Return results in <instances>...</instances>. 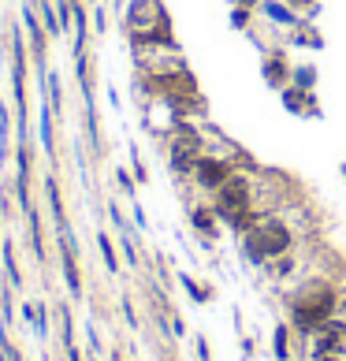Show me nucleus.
<instances>
[{
	"label": "nucleus",
	"instance_id": "obj_6",
	"mask_svg": "<svg viewBox=\"0 0 346 361\" xmlns=\"http://www.w3.org/2000/svg\"><path fill=\"white\" fill-rule=\"evenodd\" d=\"M197 161H202V156H197L194 138H183V142L175 145V164L179 168H197Z\"/></svg>",
	"mask_w": 346,
	"mask_h": 361
},
{
	"label": "nucleus",
	"instance_id": "obj_2",
	"mask_svg": "<svg viewBox=\"0 0 346 361\" xmlns=\"http://www.w3.org/2000/svg\"><path fill=\"white\" fill-rule=\"evenodd\" d=\"M327 313H332V294H327V291L313 294V298H302L294 305V320H298V328H305V331L327 324Z\"/></svg>",
	"mask_w": 346,
	"mask_h": 361
},
{
	"label": "nucleus",
	"instance_id": "obj_5",
	"mask_svg": "<svg viewBox=\"0 0 346 361\" xmlns=\"http://www.w3.org/2000/svg\"><path fill=\"white\" fill-rule=\"evenodd\" d=\"M197 183H202V187H224L227 183V168L224 164H216V161H208V156H202V161H197Z\"/></svg>",
	"mask_w": 346,
	"mask_h": 361
},
{
	"label": "nucleus",
	"instance_id": "obj_8",
	"mask_svg": "<svg viewBox=\"0 0 346 361\" xmlns=\"http://www.w3.org/2000/svg\"><path fill=\"white\" fill-rule=\"evenodd\" d=\"M101 254L108 261V272H116V254H112V243H108V235H101Z\"/></svg>",
	"mask_w": 346,
	"mask_h": 361
},
{
	"label": "nucleus",
	"instance_id": "obj_4",
	"mask_svg": "<svg viewBox=\"0 0 346 361\" xmlns=\"http://www.w3.org/2000/svg\"><path fill=\"white\" fill-rule=\"evenodd\" d=\"M343 350H346V328H343V324H321V336H316V358L343 354Z\"/></svg>",
	"mask_w": 346,
	"mask_h": 361
},
{
	"label": "nucleus",
	"instance_id": "obj_3",
	"mask_svg": "<svg viewBox=\"0 0 346 361\" xmlns=\"http://www.w3.org/2000/svg\"><path fill=\"white\" fill-rule=\"evenodd\" d=\"M246 205H250V187H246V179H227L220 187V216L242 220Z\"/></svg>",
	"mask_w": 346,
	"mask_h": 361
},
{
	"label": "nucleus",
	"instance_id": "obj_7",
	"mask_svg": "<svg viewBox=\"0 0 346 361\" xmlns=\"http://www.w3.org/2000/svg\"><path fill=\"white\" fill-rule=\"evenodd\" d=\"M194 227H202L205 235H213V231H216V227H213V220H208V212H205V209H194Z\"/></svg>",
	"mask_w": 346,
	"mask_h": 361
},
{
	"label": "nucleus",
	"instance_id": "obj_10",
	"mask_svg": "<svg viewBox=\"0 0 346 361\" xmlns=\"http://www.w3.org/2000/svg\"><path fill=\"white\" fill-rule=\"evenodd\" d=\"M324 361H332V358H324Z\"/></svg>",
	"mask_w": 346,
	"mask_h": 361
},
{
	"label": "nucleus",
	"instance_id": "obj_1",
	"mask_svg": "<svg viewBox=\"0 0 346 361\" xmlns=\"http://www.w3.org/2000/svg\"><path fill=\"white\" fill-rule=\"evenodd\" d=\"M290 246V231L279 224V220H261L257 227H253V235H250V254L257 257H276V254H283V249Z\"/></svg>",
	"mask_w": 346,
	"mask_h": 361
},
{
	"label": "nucleus",
	"instance_id": "obj_9",
	"mask_svg": "<svg viewBox=\"0 0 346 361\" xmlns=\"http://www.w3.org/2000/svg\"><path fill=\"white\" fill-rule=\"evenodd\" d=\"M276 354L287 361V328H279V331H276Z\"/></svg>",
	"mask_w": 346,
	"mask_h": 361
}]
</instances>
